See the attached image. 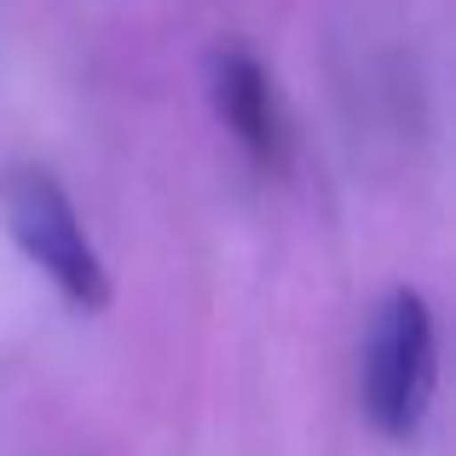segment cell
<instances>
[{"mask_svg":"<svg viewBox=\"0 0 456 456\" xmlns=\"http://www.w3.org/2000/svg\"><path fill=\"white\" fill-rule=\"evenodd\" d=\"M439 381V323L422 289H387L370 312L358 358V404L381 439L404 445L422 434Z\"/></svg>","mask_w":456,"mask_h":456,"instance_id":"1","label":"cell"},{"mask_svg":"<svg viewBox=\"0 0 456 456\" xmlns=\"http://www.w3.org/2000/svg\"><path fill=\"white\" fill-rule=\"evenodd\" d=\"M208 104L225 122V134L248 151V162L272 167L278 162V104H272V81L248 46H214L208 53Z\"/></svg>","mask_w":456,"mask_h":456,"instance_id":"3","label":"cell"},{"mask_svg":"<svg viewBox=\"0 0 456 456\" xmlns=\"http://www.w3.org/2000/svg\"><path fill=\"white\" fill-rule=\"evenodd\" d=\"M0 220H6L12 243L23 248V260H29L76 312L110 306V272H104V260H99V248H93L69 191L58 185L46 167H18V174H6V185H0Z\"/></svg>","mask_w":456,"mask_h":456,"instance_id":"2","label":"cell"}]
</instances>
